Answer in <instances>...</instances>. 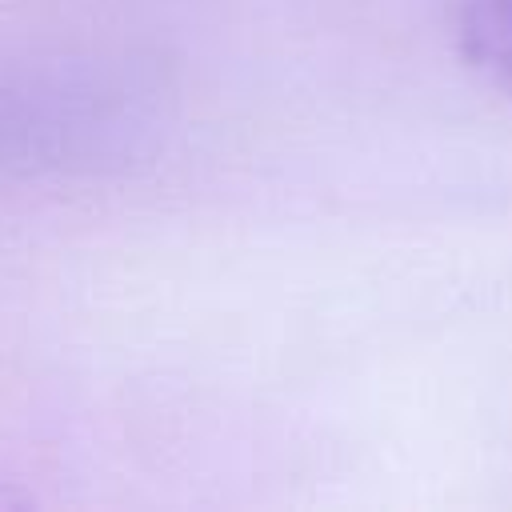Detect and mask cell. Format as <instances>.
Returning a JSON list of instances; mask_svg holds the SVG:
<instances>
[{"mask_svg": "<svg viewBox=\"0 0 512 512\" xmlns=\"http://www.w3.org/2000/svg\"><path fill=\"white\" fill-rule=\"evenodd\" d=\"M452 48L480 84L512 100V0H456Z\"/></svg>", "mask_w": 512, "mask_h": 512, "instance_id": "1", "label": "cell"}]
</instances>
